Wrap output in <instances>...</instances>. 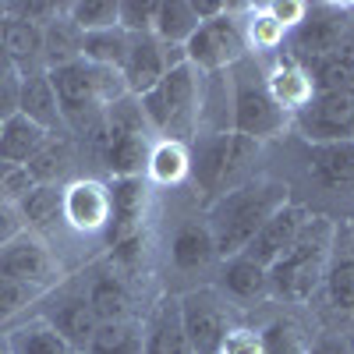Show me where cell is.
Returning <instances> with one entry per match:
<instances>
[{"mask_svg":"<svg viewBox=\"0 0 354 354\" xmlns=\"http://www.w3.org/2000/svg\"><path fill=\"white\" fill-rule=\"evenodd\" d=\"M220 354H262V337H259V330L238 326V330L223 340Z\"/></svg>","mask_w":354,"mask_h":354,"instance_id":"b9f144b4","label":"cell"},{"mask_svg":"<svg viewBox=\"0 0 354 354\" xmlns=\"http://www.w3.org/2000/svg\"><path fill=\"white\" fill-rule=\"evenodd\" d=\"M32 188H36V181H32V174H28L25 167H15V163L0 160V202L18 205Z\"/></svg>","mask_w":354,"mask_h":354,"instance_id":"ab89813d","label":"cell"},{"mask_svg":"<svg viewBox=\"0 0 354 354\" xmlns=\"http://www.w3.org/2000/svg\"><path fill=\"white\" fill-rule=\"evenodd\" d=\"M46 290L32 287V283H21L15 277H0V333L11 330L15 322L28 319L36 305H43Z\"/></svg>","mask_w":354,"mask_h":354,"instance_id":"d6a6232c","label":"cell"},{"mask_svg":"<svg viewBox=\"0 0 354 354\" xmlns=\"http://www.w3.org/2000/svg\"><path fill=\"white\" fill-rule=\"evenodd\" d=\"M142 354H195L181 322V301L170 294L142 322Z\"/></svg>","mask_w":354,"mask_h":354,"instance_id":"2e32d148","label":"cell"},{"mask_svg":"<svg viewBox=\"0 0 354 354\" xmlns=\"http://www.w3.org/2000/svg\"><path fill=\"white\" fill-rule=\"evenodd\" d=\"M8 15L36 25V28H46L57 18L68 15V4H53V0H15V4H8Z\"/></svg>","mask_w":354,"mask_h":354,"instance_id":"f35d334b","label":"cell"},{"mask_svg":"<svg viewBox=\"0 0 354 354\" xmlns=\"http://www.w3.org/2000/svg\"><path fill=\"white\" fill-rule=\"evenodd\" d=\"M234 11H238V4H230V11L213 18V21H202L195 28V36L185 43L188 64L198 68L202 75H216V71H227V68H238L252 53L248 39H245V25L234 18Z\"/></svg>","mask_w":354,"mask_h":354,"instance_id":"52a82bcc","label":"cell"},{"mask_svg":"<svg viewBox=\"0 0 354 354\" xmlns=\"http://www.w3.org/2000/svg\"><path fill=\"white\" fill-rule=\"evenodd\" d=\"M85 301L93 305L100 322H135V298H131V287L110 266V270H96L82 283Z\"/></svg>","mask_w":354,"mask_h":354,"instance_id":"e0dca14e","label":"cell"},{"mask_svg":"<svg viewBox=\"0 0 354 354\" xmlns=\"http://www.w3.org/2000/svg\"><path fill=\"white\" fill-rule=\"evenodd\" d=\"M21 230L25 227H21V216H18V205H4V202H0V248L11 245Z\"/></svg>","mask_w":354,"mask_h":354,"instance_id":"ee69618b","label":"cell"},{"mask_svg":"<svg viewBox=\"0 0 354 354\" xmlns=\"http://www.w3.org/2000/svg\"><path fill=\"white\" fill-rule=\"evenodd\" d=\"M0 43H4V53L15 68V75L28 78V75H39L43 68V28L28 25L15 15H4L0 21Z\"/></svg>","mask_w":354,"mask_h":354,"instance_id":"ffe728a7","label":"cell"},{"mask_svg":"<svg viewBox=\"0 0 354 354\" xmlns=\"http://www.w3.org/2000/svg\"><path fill=\"white\" fill-rule=\"evenodd\" d=\"M347 347H351V354H354V337H351V340H347Z\"/></svg>","mask_w":354,"mask_h":354,"instance_id":"681fc988","label":"cell"},{"mask_svg":"<svg viewBox=\"0 0 354 354\" xmlns=\"http://www.w3.org/2000/svg\"><path fill=\"white\" fill-rule=\"evenodd\" d=\"M181 301V322L195 354H220L223 340L238 330V315L234 305L223 298L216 287H195L177 294Z\"/></svg>","mask_w":354,"mask_h":354,"instance_id":"5b68a950","label":"cell"},{"mask_svg":"<svg viewBox=\"0 0 354 354\" xmlns=\"http://www.w3.org/2000/svg\"><path fill=\"white\" fill-rule=\"evenodd\" d=\"M192 177V156L185 142H170V138H156L149 163H145V181L160 185V188H174Z\"/></svg>","mask_w":354,"mask_h":354,"instance_id":"4316f807","label":"cell"},{"mask_svg":"<svg viewBox=\"0 0 354 354\" xmlns=\"http://www.w3.org/2000/svg\"><path fill=\"white\" fill-rule=\"evenodd\" d=\"M128 46H131V36L124 32L121 25L100 28V32H82V61L96 64V68L121 71L124 57H128Z\"/></svg>","mask_w":354,"mask_h":354,"instance_id":"f546056e","label":"cell"},{"mask_svg":"<svg viewBox=\"0 0 354 354\" xmlns=\"http://www.w3.org/2000/svg\"><path fill=\"white\" fill-rule=\"evenodd\" d=\"M347 43H354L351 36V8H337V4H308L305 21L294 28L283 43V53H290L301 64H315L322 57H333L337 50H344Z\"/></svg>","mask_w":354,"mask_h":354,"instance_id":"8992f818","label":"cell"},{"mask_svg":"<svg viewBox=\"0 0 354 354\" xmlns=\"http://www.w3.org/2000/svg\"><path fill=\"white\" fill-rule=\"evenodd\" d=\"M156 4H160V0H117V25H121L128 36L153 32Z\"/></svg>","mask_w":354,"mask_h":354,"instance_id":"74e56055","label":"cell"},{"mask_svg":"<svg viewBox=\"0 0 354 354\" xmlns=\"http://www.w3.org/2000/svg\"><path fill=\"white\" fill-rule=\"evenodd\" d=\"M4 15H8V4H0V21H4Z\"/></svg>","mask_w":354,"mask_h":354,"instance_id":"c3c4849f","label":"cell"},{"mask_svg":"<svg viewBox=\"0 0 354 354\" xmlns=\"http://www.w3.org/2000/svg\"><path fill=\"white\" fill-rule=\"evenodd\" d=\"M308 170L330 192L354 188V142H322L308 145Z\"/></svg>","mask_w":354,"mask_h":354,"instance_id":"7402d4cb","label":"cell"},{"mask_svg":"<svg viewBox=\"0 0 354 354\" xmlns=\"http://www.w3.org/2000/svg\"><path fill=\"white\" fill-rule=\"evenodd\" d=\"M216 259V245L213 234L205 223H185L177 227V234L170 238V262L185 273H198Z\"/></svg>","mask_w":354,"mask_h":354,"instance_id":"484cf974","label":"cell"},{"mask_svg":"<svg viewBox=\"0 0 354 354\" xmlns=\"http://www.w3.org/2000/svg\"><path fill=\"white\" fill-rule=\"evenodd\" d=\"M71 138H68V131H61V135H50L46 138V145L43 149L28 160V174H32V181L36 185H64V174L71 170Z\"/></svg>","mask_w":354,"mask_h":354,"instance_id":"4dcf8cb0","label":"cell"},{"mask_svg":"<svg viewBox=\"0 0 354 354\" xmlns=\"http://www.w3.org/2000/svg\"><path fill=\"white\" fill-rule=\"evenodd\" d=\"M266 88H270V96L277 100V106H280L287 117H294L298 110H305V106L312 103V96H315V85H312L308 68H305L301 61H294V57L283 53V50H280V57H277V64L266 71Z\"/></svg>","mask_w":354,"mask_h":354,"instance_id":"d6986e66","label":"cell"},{"mask_svg":"<svg viewBox=\"0 0 354 354\" xmlns=\"http://www.w3.org/2000/svg\"><path fill=\"white\" fill-rule=\"evenodd\" d=\"M266 11H270V15L287 28V36H290L294 28H298V25L305 21L308 4H305V0H270V4H266Z\"/></svg>","mask_w":354,"mask_h":354,"instance_id":"60d3db41","label":"cell"},{"mask_svg":"<svg viewBox=\"0 0 354 354\" xmlns=\"http://www.w3.org/2000/svg\"><path fill=\"white\" fill-rule=\"evenodd\" d=\"M50 131L32 124L28 117L15 113L11 121L0 124V160L4 163H15V167H28V160H32L43 145H46Z\"/></svg>","mask_w":354,"mask_h":354,"instance_id":"d4e9b609","label":"cell"},{"mask_svg":"<svg viewBox=\"0 0 354 354\" xmlns=\"http://www.w3.org/2000/svg\"><path fill=\"white\" fill-rule=\"evenodd\" d=\"M68 18L82 32H100V28L117 25V0H71Z\"/></svg>","mask_w":354,"mask_h":354,"instance_id":"8d00e7d4","label":"cell"},{"mask_svg":"<svg viewBox=\"0 0 354 354\" xmlns=\"http://www.w3.org/2000/svg\"><path fill=\"white\" fill-rule=\"evenodd\" d=\"M333 238H337V227L326 216H312L298 234V241L290 245V252L270 266L273 298L290 305L308 301L322 287V277H326V266L333 259Z\"/></svg>","mask_w":354,"mask_h":354,"instance_id":"7a4b0ae2","label":"cell"},{"mask_svg":"<svg viewBox=\"0 0 354 354\" xmlns=\"http://www.w3.org/2000/svg\"><path fill=\"white\" fill-rule=\"evenodd\" d=\"M198 15L192 8V0H160L156 4V21H153V36L167 46H185L195 28H198Z\"/></svg>","mask_w":354,"mask_h":354,"instance_id":"83f0119b","label":"cell"},{"mask_svg":"<svg viewBox=\"0 0 354 354\" xmlns=\"http://www.w3.org/2000/svg\"><path fill=\"white\" fill-rule=\"evenodd\" d=\"M110 185V227H106V248L128 245L145 238V220H149L153 185L145 177H113Z\"/></svg>","mask_w":354,"mask_h":354,"instance_id":"9c48e42d","label":"cell"},{"mask_svg":"<svg viewBox=\"0 0 354 354\" xmlns=\"http://www.w3.org/2000/svg\"><path fill=\"white\" fill-rule=\"evenodd\" d=\"M4 340H8V354H82L39 312L15 322L11 330H4Z\"/></svg>","mask_w":354,"mask_h":354,"instance_id":"603a6c76","label":"cell"},{"mask_svg":"<svg viewBox=\"0 0 354 354\" xmlns=\"http://www.w3.org/2000/svg\"><path fill=\"white\" fill-rule=\"evenodd\" d=\"M53 294V290H50ZM50 326L61 333L75 351H88V344H93V337H96V330H100V319H96V312H93V305L85 301V294L82 290H57L53 294V305H46L43 312H39Z\"/></svg>","mask_w":354,"mask_h":354,"instance_id":"5bb4252c","label":"cell"},{"mask_svg":"<svg viewBox=\"0 0 354 354\" xmlns=\"http://www.w3.org/2000/svg\"><path fill=\"white\" fill-rule=\"evenodd\" d=\"M8 75H15V68H11L8 53H4V43H0V78H8Z\"/></svg>","mask_w":354,"mask_h":354,"instance_id":"bcb514c9","label":"cell"},{"mask_svg":"<svg viewBox=\"0 0 354 354\" xmlns=\"http://www.w3.org/2000/svg\"><path fill=\"white\" fill-rule=\"evenodd\" d=\"M0 277H15L50 294L64 283V266L46 238L21 230L11 245L0 248Z\"/></svg>","mask_w":354,"mask_h":354,"instance_id":"ba28073f","label":"cell"},{"mask_svg":"<svg viewBox=\"0 0 354 354\" xmlns=\"http://www.w3.org/2000/svg\"><path fill=\"white\" fill-rule=\"evenodd\" d=\"M216 290L223 294L227 301H234V305H255V301L273 298L270 270H266V266H259V262H252L248 255L223 259Z\"/></svg>","mask_w":354,"mask_h":354,"instance_id":"ac0fdd59","label":"cell"},{"mask_svg":"<svg viewBox=\"0 0 354 354\" xmlns=\"http://www.w3.org/2000/svg\"><path fill=\"white\" fill-rule=\"evenodd\" d=\"M259 145L262 142L245 138L238 131L195 135V142L188 145V156H192V177L202 188L205 202L252 181V163L259 156Z\"/></svg>","mask_w":354,"mask_h":354,"instance_id":"3957f363","label":"cell"},{"mask_svg":"<svg viewBox=\"0 0 354 354\" xmlns=\"http://www.w3.org/2000/svg\"><path fill=\"white\" fill-rule=\"evenodd\" d=\"M85 354H142V322H100Z\"/></svg>","mask_w":354,"mask_h":354,"instance_id":"836d02e7","label":"cell"},{"mask_svg":"<svg viewBox=\"0 0 354 354\" xmlns=\"http://www.w3.org/2000/svg\"><path fill=\"white\" fill-rule=\"evenodd\" d=\"M64 227L75 234H106L110 227V185L100 177H75L64 185Z\"/></svg>","mask_w":354,"mask_h":354,"instance_id":"7c38bea8","label":"cell"},{"mask_svg":"<svg viewBox=\"0 0 354 354\" xmlns=\"http://www.w3.org/2000/svg\"><path fill=\"white\" fill-rule=\"evenodd\" d=\"M308 145L354 142V96H312L305 110L290 117Z\"/></svg>","mask_w":354,"mask_h":354,"instance_id":"8fae6325","label":"cell"},{"mask_svg":"<svg viewBox=\"0 0 354 354\" xmlns=\"http://www.w3.org/2000/svg\"><path fill=\"white\" fill-rule=\"evenodd\" d=\"M18 103H21V75L0 78V124L18 113Z\"/></svg>","mask_w":354,"mask_h":354,"instance_id":"7bdbcfd3","label":"cell"},{"mask_svg":"<svg viewBox=\"0 0 354 354\" xmlns=\"http://www.w3.org/2000/svg\"><path fill=\"white\" fill-rule=\"evenodd\" d=\"M259 337H262V354H312V347H315L308 326L294 315L273 319Z\"/></svg>","mask_w":354,"mask_h":354,"instance_id":"1f68e13d","label":"cell"},{"mask_svg":"<svg viewBox=\"0 0 354 354\" xmlns=\"http://www.w3.org/2000/svg\"><path fill=\"white\" fill-rule=\"evenodd\" d=\"M312 354H351V347H347V340H337V337H330V340H315Z\"/></svg>","mask_w":354,"mask_h":354,"instance_id":"f6af8a7d","label":"cell"},{"mask_svg":"<svg viewBox=\"0 0 354 354\" xmlns=\"http://www.w3.org/2000/svg\"><path fill=\"white\" fill-rule=\"evenodd\" d=\"M283 202H290L287 185L273 181V177H252V181L238 185L234 192L213 198L209 213H205V227L213 234L216 259L223 262V259L241 255L259 234V227L270 220Z\"/></svg>","mask_w":354,"mask_h":354,"instance_id":"6da1fadb","label":"cell"},{"mask_svg":"<svg viewBox=\"0 0 354 354\" xmlns=\"http://www.w3.org/2000/svg\"><path fill=\"white\" fill-rule=\"evenodd\" d=\"M0 354H8V340H4V333H0Z\"/></svg>","mask_w":354,"mask_h":354,"instance_id":"7dc6e473","label":"cell"},{"mask_svg":"<svg viewBox=\"0 0 354 354\" xmlns=\"http://www.w3.org/2000/svg\"><path fill=\"white\" fill-rule=\"evenodd\" d=\"M18 113L28 117L32 124L46 128L50 135H61V131H64V113H61V103H57V93H53L46 71L21 78V103H18Z\"/></svg>","mask_w":354,"mask_h":354,"instance_id":"cb8c5ba5","label":"cell"},{"mask_svg":"<svg viewBox=\"0 0 354 354\" xmlns=\"http://www.w3.org/2000/svg\"><path fill=\"white\" fill-rule=\"evenodd\" d=\"M75 61H82V28L64 15L43 28V68L57 71Z\"/></svg>","mask_w":354,"mask_h":354,"instance_id":"f1b7e54d","label":"cell"},{"mask_svg":"<svg viewBox=\"0 0 354 354\" xmlns=\"http://www.w3.org/2000/svg\"><path fill=\"white\" fill-rule=\"evenodd\" d=\"M245 25V39H248V50H280L287 43V28L266 11V4H255L248 21Z\"/></svg>","mask_w":354,"mask_h":354,"instance_id":"d590c367","label":"cell"},{"mask_svg":"<svg viewBox=\"0 0 354 354\" xmlns=\"http://www.w3.org/2000/svg\"><path fill=\"white\" fill-rule=\"evenodd\" d=\"M322 290L337 312H354V255H337L326 266Z\"/></svg>","mask_w":354,"mask_h":354,"instance_id":"e575fe53","label":"cell"},{"mask_svg":"<svg viewBox=\"0 0 354 354\" xmlns=\"http://www.w3.org/2000/svg\"><path fill=\"white\" fill-rule=\"evenodd\" d=\"M308 220H312V213L305 209V205L283 202L280 209L259 227V234L252 238V245H248L241 255H248L252 262H259V266H266V270H270L277 259H283V255L290 252V245L298 241V234L305 230Z\"/></svg>","mask_w":354,"mask_h":354,"instance_id":"4fadbf2b","label":"cell"},{"mask_svg":"<svg viewBox=\"0 0 354 354\" xmlns=\"http://www.w3.org/2000/svg\"><path fill=\"white\" fill-rule=\"evenodd\" d=\"M18 216L28 234L50 241V234L64 227V185H36L18 202Z\"/></svg>","mask_w":354,"mask_h":354,"instance_id":"44dd1931","label":"cell"},{"mask_svg":"<svg viewBox=\"0 0 354 354\" xmlns=\"http://www.w3.org/2000/svg\"><path fill=\"white\" fill-rule=\"evenodd\" d=\"M167 46L153 36H131V46H128V57H124V68H121V78H124V88L128 96H145L167 78Z\"/></svg>","mask_w":354,"mask_h":354,"instance_id":"9a60e30c","label":"cell"},{"mask_svg":"<svg viewBox=\"0 0 354 354\" xmlns=\"http://www.w3.org/2000/svg\"><path fill=\"white\" fill-rule=\"evenodd\" d=\"M255 78L252 75L238 78V88H234V121H230V131H238L245 138H255V142H266V138L280 135L290 124V117L270 96L266 78L262 82H255Z\"/></svg>","mask_w":354,"mask_h":354,"instance_id":"30bf717a","label":"cell"},{"mask_svg":"<svg viewBox=\"0 0 354 354\" xmlns=\"http://www.w3.org/2000/svg\"><path fill=\"white\" fill-rule=\"evenodd\" d=\"M198 103H202V71L192 64H181L167 71V78L153 93L138 96L142 121L153 135L170 138V142H195V124H198Z\"/></svg>","mask_w":354,"mask_h":354,"instance_id":"277c9868","label":"cell"}]
</instances>
